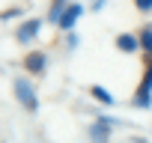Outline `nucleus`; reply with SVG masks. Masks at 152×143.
<instances>
[{
	"label": "nucleus",
	"instance_id": "1",
	"mask_svg": "<svg viewBox=\"0 0 152 143\" xmlns=\"http://www.w3.org/2000/svg\"><path fill=\"white\" fill-rule=\"evenodd\" d=\"M15 96H18V101L24 104V110H30V113H36V110H39V101H36L33 84H30L27 78H15Z\"/></svg>",
	"mask_w": 152,
	"mask_h": 143
},
{
	"label": "nucleus",
	"instance_id": "7",
	"mask_svg": "<svg viewBox=\"0 0 152 143\" xmlns=\"http://www.w3.org/2000/svg\"><path fill=\"white\" fill-rule=\"evenodd\" d=\"M24 69L33 72V75H39V72L45 69V54H42V51H30V54L24 57Z\"/></svg>",
	"mask_w": 152,
	"mask_h": 143
},
{
	"label": "nucleus",
	"instance_id": "10",
	"mask_svg": "<svg viewBox=\"0 0 152 143\" xmlns=\"http://www.w3.org/2000/svg\"><path fill=\"white\" fill-rule=\"evenodd\" d=\"M66 12V0H54L51 3V12H48V18L51 21H60V15Z\"/></svg>",
	"mask_w": 152,
	"mask_h": 143
},
{
	"label": "nucleus",
	"instance_id": "4",
	"mask_svg": "<svg viewBox=\"0 0 152 143\" xmlns=\"http://www.w3.org/2000/svg\"><path fill=\"white\" fill-rule=\"evenodd\" d=\"M39 30H42V21H39V18L24 21V24L18 27V42H24V45H27V42H33V36H36Z\"/></svg>",
	"mask_w": 152,
	"mask_h": 143
},
{
	"label": "nucleus",
	"instance_id": "6",
	"mask_svg": "<svg viewBox=\"0 0 152 143\" xmlns=\"http://www.w3.org/2000/svg\"><path fill=\"white\" fill-rule=\"evenodd\" d=\"M110 128H113V119H104V116H102V119L90 128V134H93L96 143H107V131H110Z\"/></svg>",
	"mask_w": 152,
	"mask_h": 143
},
{
	"label": "nucleus",
	"instance_id": "11",
	"mask_svg": "<svg viewBox=\"0 0 152 143\" xmlns=\"http://www.w3.org/2000/svg\"><path fill=\"white\" fill-rule=\"evenodd\" d=\"M134 6H137L140 12H149V9H152V0H134Z\"/></svg>",
	"mask_w": 152,
	"mask_h": 143
},
{
	"label": "nucleus",
	"instance_id": "3",
	"mask_svg": "<svg viewBox=\"0 0 152 143\" xmlns=\"http://www.w3.org/2000/svg\"><path fill=\"white\" fill-rule=\"evenodd\" d=\"M81 12H84V6H81V3H69V6H66V12L60 15L57 27H63V30H72V27H75V21L81 18Z\"/></svg>",
	"mask_w": 152,
	"mask_h": 143
},
{
	"label": "nucleus",
	"instance_id": "9",
	"mask_svg": "<svg viewBox=\"0 0 152 143\" xmlns=\"http://www.w3.org/2000/svg\"><path fill=\"white\" fill-rule=\"evenodd\" d=\"M90 96H96L102 104H113V96H110L104 87H99V84H96V87H90Z\"/></svg>",
	"mask_w": 152,
	"mask_h": 143
},
{
	"label": "nucleus",
	"instance_id": "2",
	"mask_svg": "<svg viewBox=\"0 0 152 143\" xmlns=\"http://www.w3.org/2000/svg\"><path fill=\"white\" fill-rule=\"evenodd\" d=\"M134 104L137 107H152V57H149V66H146V75L134 93Z\"/></svg>",
	"mask_w": 152,
	"mask_h": 143
},
{
	"label": "nucleus",
	"instance_id": "8",
	"mask_svg": "<svg viewBox=\"0 0 152 143\" xmlns=\"http://www.w3.org/2000/svg\"><path fill=\"white\" fill-rule=\"evenodd\" d=\"M137 39H140V48L152 57V24H146V27L140 30V36H137Z\"/></svg>",
	"mask_w": 152,
	"mask_h": 143
},
{
	"label": "nucleus",
	"instance_id": "5",
	"mask_svg": "<svg viewBox=\"0 0 152 143\" xmlns=\"http://www.w3.org/2000/svg\"><path fill=\"white\" fill-rule=\"evenodd\" d=\"M116 48H119L122 54H134V51L140 48V39H137L134 33H119V36H116Z\"/></svg>",
	"mask_w": 152,
	"mask_h": 143
}]
</instances>
